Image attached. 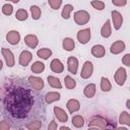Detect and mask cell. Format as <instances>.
I'll list each match as a JSON object with an SVG mask.
<instances>
[{
  "label": "cell",
  "mask_w": 130,
  "mask_h": 130,
  "mask_svg": "<svg viewBox=\"0 0 130 130\" xmlns=\"http://www.w3.org/2000/svg\"><path fill=\"white\" fill-rule=\"evenodd\" d=\"M119 123L121 125H126L127 127L130 126V115L127 111H122L119 116Z\"/></svg>",
  "instance_id": "obj_26"
},
{
  "label": "cell",
  "mask_w": 130,
  "mask_h": 130,
  "mask_svg": "<svg viewBox=\"0 0 130 130\" xmlns=\"http://www.w3.org/2000/svg\"><path fill=\"white\" fill-rule=\"evenodd\" d=\"M95 91H96V88L94 83H89L83 88V94L87 99H92L95 94Z\"/></svg>",
  "instance_id": "obj_21"
},
{
  "label": "cell",
  "mask_w": 130,
  "mask_h": 130,
  "mask_svg": "<svg viewBox=\"0 0 130 130\" xmlns=\"http://www.w3.org/2000/svg\"><path fill=\"white\" fill-rule=\"evenodd\" d=\"M67 69L71 74H76L77 70H78V60L77 58L70 56L67 59Z\"/></svg>",
  "instance_id": "obj_14"
},
{
  "label": "cell",
  "mask_w": 130,
  "mask_h": 130,
  "mask_svg": "<svg viewBox=\"0 0 130 130\" xmlns=\"http://www.w3.org/2000/svg\"><path fill=\"white\" fill-rule=\"evenodd\" d=\"M90 28L89 27H86V28H83V29H80L77 31V35H76V38H77V41L81 44V45H85L89 42L90 40Z\"/></svg>",
  "instance_id": "obj_5"
},
{
  "label": "cell",
  "mask_w": 130,
  "mask_h": 130,
  "mask_svg": "<svg viewBox=\"0 0 130 130\" xmlns=\"http://www.w3.org/2000/svg\"><path fill=\"white\" fill-rule=\"evenodd\" d=\"M60 99H61V94L58 91H49L45 95V102L47 104H49V105L54 103V102L59 101Z\"/></svg>",
  "instance_id": "obj_20"
},
{
  "label": "cell",
  "mask_w": 130,
  "mask_h": 130,
  "mask_svg": "<svg viewBox=\"0 0 130 130\" xmlns=\"http://www.w3.org/2000/svg\"><path fill=\"white\" fill-rule=\"evenodd\" d=\"M112 3L117 7H123L127 4V0H112Z\"/></svg>",
  "instance_id": "obj_38"
},
{
  "label": "cell",
  "mask_w": 130,
  "mask_h": 130,
  "mask_svg": "<svg viewBox=\"0 0 130 130\" xmlns=\"http://www.w3.org/2000/svg\"><path fill=\"white\" fill-rule=\"evenodd\" d=\"M91 55L95 58H103L106 55V49L103 45H94L91 48Z\"/></svg>",
  "instance_id": "obj_18"
},
{
  "label": "cell",
  "mask_w": 130,
  "mask_h": 130,
  "mask_svg": "<svg viewBox=\"0 0 130 130\" xmlns=\"http://www.w3.org/2000/svg\"><path fill=\"white\" fill-rule=\"evenodd\" d=\"M10 127L11 125L7 120H3L0 122V130H9Z\"/></svg>",
  "instance_id": "obj_37"
},
{
  "label": "cell",
  "mask_w": 130,
  "mask_h": 130,
  "mask_svg": "<svg viewBox=\"0 0 130 130\" xmlns=\"http://www.w3.org/2000/svg\"><path fill=\"white\" fill-rule=\"evenodd\" d=\"M30 14H31L32 19L38 20V19L41 18L42 10H41V8H40L38 5H31V6H30Z\"/></svg>",
  "instance_id": "obj_30"
},
{
  "label": "cell",
  "mask_w": 130,
  "mask_h": 130,
  "mask_svg": "<svg viewBox=\"0 0 130 130\" xmlns=\"http://www.w3.org/2000/svg\"><path fill=\"white\" fill-rule=\"evenodd\" d=\"M27 17H28V12H27L25 9L20 8V9H18V10L16 11V13H15V18H16L17 20H19V21H24V20L27 19Z\"/></svg>",
  "instance_id": "obj_31"
},
{
  "label": "cell",
  "mask_w": 130,
  "mask_h": 130,
  "mask_svg": "<svg viewBox=\"0 0 130 130\" xmlns=\"http://www.w3.org/2000/svg\"><path fill=\"white\" fill-rule=\"evenodd\" d=\"M2 67H3V62H2L1 60H0V70L2 69Z\"/></svg>",
  "instance_id": "obj_44"
},
{
  "label": "cell",
  "mask_w": 130,
  "mask_h": 130,
  "mask_svg": "<svg viewBox=\"0 0 130 130\" xmlns=\"http://www.w3.org/2000/svg\"><path fill=\"white\" fill-rule=\"evenodd\" d=\"M108 127V121L102 116H93L88 121V128L106 129Z\"/></svg>",
  "instance_id": "obj_2"
},
{
  "label": "cell",
  "mask_w": 130,
  "mask_h": 130,
  "mask_svg": "<svg viewBox=\"0 0 130 130\" xmlns=\"http://www.w3.org/2000/svg\"><path fill=\"white\" fill-rule=\"evenodd\" d=\"M114 79H115V82L118 84V85H123L127 79V72H126V69L123 68V67H119L115 74H114Z\"/></svg>",
  "instance_id": "obj_7"
},
{
  "label": "cell",
  "mask_w": 130,
  "mask_h": 130,
  "mask_svg": "<svg viewBox=\"0 0 130 130\" xmlns=\"http://www.w3.org/2000/svg\"><path fill=\"white\" fill-rule=\"evenodd\" d=\"M30 69H31L32 73L40 74V73H42L45 70V64L43 62H41V61H36L35 63H32Z\"/></svg>",
  "instance_id": "obj_27"
},
{
  "label": "cell",
  "mask_w": 130,
  "mask_h": 130,
  "mask_svg": "<svg viewBox=\"0 0 130 130\" xmlns=\"http://www.w3.org/2000/svg\"><path fill=\"white\" fill-rule=\"evenodd\" d=\"M73 19L77 25H84L89 21L90 15L86 10H77L73 15Z\"/></svg>",
  "instance_id": "obj_3"
},
{
  "label": "cell",
  "mask_w": 130,
  "mask_h": 130,
  "mask_svg": "<svg viewBox=\"0 0 130 130\" xmlns=\"http://www.w3.org/2000/svg\"><path fill=\"white\" fill-rule=\"evenodd\" d=\"M50 68L54 73H62L64 71V65L59 59H53L50 63Z\"/></svg>",
  "instance_id": "obj_16"
},
{
  "label": "cell",
  "mask_w": 130,
  "mask_h": 130,
  "mask_svg": "<svg viewBox=\"0 0 130 130\" xmlns=\"http://www.w3.org/2000/svg\"><path fill=\"white\" fill-rule=\"evenodd\" d=\"M111 35H112V26H111V21L108 19L101 28V36L105 39H108L111 37Z\"/></svg>",
  "instance_id": "obj_19"
},
{
  "label": "cell",
  "mask_w": 130,
  "mask_h": 130,
  "mask_svg": "<svg viewBox=\"0 0 130 130\" xmlns=\"http://www.w3.org/2000/svg\"><path fill=\"white\" fill-rule=\"evenodd\" d=\"M58 128V125H57V123L53 120V121H51V123L49 124V126H48V129L49 130H56Z\"/></svg>",
  "instance_id": "obj_40"
},
{
  "label": "cell",
  "mask_w": 130,
  "mask_h": 130,
  "mask_svg": "<svg viewBox=\"0 0 130 130\" xmlns=\"http://www.w3.org/2000/svg\"><path fill=\"white\" fill-rule=\"evenodd\" d=\"M60 129H61V130H64V129L69 130V129H70V127H67V126H61V127H60Z\"/></svg>",
  "instance_id": "obj_42"
},
{
  "label": "cell",
  "mask_w": 130,
  "mask_h": 130,
  "mask_svg": "<svg viewBox=\"0 0 130 130\" xmlns=\"http://www.w3.org/2000/svg\"><path fill=\"white\" fill-rule=\"evenodd\" d=\"M34 99L29 89L14 87L10 89L5 98V107L8 113L16 119H23L31 110Z\"/></svg>",
  "instance_id": "obj_1"
},
{
  "label": "cell",
  "mask_w": 130,
  "mask_h": 130,
  "mask_svg": "<svg viewBox=\"0 0 130 130\" xmlns=\"http://www.w3.org/2000/svg\"><path fill=\"white\" fill-rule=\"evenodd\" d=\"M90 5L92 6V8L99 10V11H102L105 9V3L101 0H92L90 2Z\"/></svg>",
  "instance_id": "obj_34"
},
{
  "label": "cell",
  "mask_w": 130,
  "mask_h": 130,
  "mask_svg": "<svg viewBox=\"0 0 130 130\" xmlns=\"http://www.w3.org/2000/svg\"><path fill=\"white\" fill-rule=\"evenodd\" d=\"M25 127H26L28 130H38V129H40V128L42 127V121H40V120L31 121V122L27 123Z\"/></svg>",
  "instance_id": "obj_33"
},
{
  "label": "cell",
  "mask_w": 130,
  "mask_h": 130,
  "mask_svg": "<svg viewBox=\"0 0 130 130\" xmlns=\"http://www.w3.org/2000/svg\"><path fill=\"white\" fill-rule=\"evenodd\" d=\"M53 111H54L55 117L57 118V120H58L59 122L66 123V122L68 121V114L65 112V110H63V109L60 108V107L55 106L54 109H53Z\"/></svg>",
  "instance_id": "obj_13"
},
{
  "label": "cell",
  "mask_w": 130,
  "mask_h": 130,
  "mask_svg": "<svg viewBox=\"0 0 130 130\" xmlns=\"http://www.w3.org/2000/svg\"><path fill=\"white\" fill-rule=\"evenodd\" d=\"M1 54L6 62V65L8 67H13L14 64H15V58H14V55L12 53V51L8 48H2L1 49Z\"/></svg>",
  "instance_id": "obj_6"
},
{
  "label": "cell",
  "mask_w": 130,
  "mask_h": 130,
  "mask_svg": "<svg viewBox=\"0 0 130 130\" xmlns=\"http://www.w3.org/2000/svg\"><path fill=\"white\" fill-rule=\"evenodd\" d=\"M111 16H112V21H113L114 28L116 30H119L122 27V24H123V16H122V14L117 10H112L111 11Z\"/></svg>",
  "instance_id": "obj_8"
},
{
  "label": "cell",
  "mask_w": 130,
  "mask_h": 130,
  "mask_svg": "<svg viewBox=\"0 0 130 130\" xmlns=\"http://www.w3.org/2000/svg\"><path fill=\"white\" fill-rule=\"evenodd\" d=\"M24 43L28 48L35 49V48H37V46L39 44V39H38V37L36 35L29 34V35H26L24 37Z\"/></svg>",
  "instance_id": "obj_15"
},
{
  "label": "cell",
  "mask_w": 130,
  "mask_h": 130,
  "mask_svg": "<svg viewBox=\"0 0 130 130\" xmlns=\"http://www.w3.org/2000/svg\"><path fill=\"white\" fill-rule=\"evenodd\" d=\"M125 49H126L125 43H124L123 41H121V40H118V41L114 42V43L111 45V47H110V52H111L112 54H114V55H118V54L122 53Z\"/></svg>",
  "instance_id": "obj_11"
},
{
  "label": "cell",
  "mask_w": 130,
  "mask_h": 130,
  "mask_svg": "<svg viewBox=\"0 0 130 130\" xmlns=\"http://www.w3.org/2000/svg\"><path fill=\"white\" fill-rule=\"evenodd\" d=\"M71 123L74 127L76 128H81L83 127L84 125V118L81 116V115H74L72 117V120H71Z\"/></svg>",
  "instance_id": "obj_28"
},
{
  "label": "cell",
  "mask_w": 130,
  "mask_h": 130,
  "mask_svg": "<svg viewBox=\"0 0 130 130\" xmlns=\"http://www.w3.org/2000/svg\"><path fill=\"white\" fill-rule=\"evenodd\" d=\"M2 13H3L4 15H7V16L11 15V14L13 13V6H12L11 4H9V3L4 4V5L2 6Z\"/></svg>",
  "instance_id": "obj_35"
},
{
  "label": "cell",
  "mask_w": 130,
  "mask_h": 130,
  "mask_svg": "<svg viewBox=\"0 0 130 130\" xmlns=\"http://www.w3.org/2000/svg\"><path fill=\"white\" fill-rule=\"evenodd\" d=\"M93 73V65L92 62L90 61H85L82 65L81 68V72H80V77L82 79H88L89 77H91Z\"/></svg>",
  "instance_id": "obj_4"
},
{
  "label": "cell",
  "mask_w": 130,
  "mask_h": 130,
  "mask_svg": "<svg viewBox=\"0 0 130 130\" xmlns=\"http://www.w3.org/2000/svg\"><path fill=\"white\" fill-rule=\"evenodd\" d=\"M64 84H65V87L68 88V89H73L75 88L76 86V81L75 79H73L70 75H67L64 77Z\"/></svg>",
  "instance_id": "obj_32"
},
{
  "label": "cell",
  "mask_w": 130,
  "mask_h": 130,
  "mask_svg": "<svg viewBox=\"0 0 130 130\" xmlns=\"http://www.w3.org/2000/svg\"><path fill=\"white\" fill-rule=\"evenodd\" d=\"M50 7L54 10H58L62 5V0H48Z\"/></svg>",
  "instance_id": "obj_36"
},
{
  "label": "cell",
  "mask_w": 130,
  "mask_h": 130,
  "mask_svg": "<svg viewBox=\"0 0 130 130\" xmlns=\"http://www.w3.org/2000/svg\"><path fill=\"white\" fill-rule=\"evenodd\" d=\"M6 1H8V2H12V3H18V2H19V0H6Z\"/></svg>",
  "instance_id": "obj_43"
},
{
  "label": "cell",
  "mask_w": 130,
  "mask_h": 130,
  "mask_svg": "<svg viewBox=\"0 0 130 130\" xmlns=\"http://www.w3.org/2000/svg\"><path fill=\"white\" fill-rule=\"evenodd\" d=\"M31 60H32V54H31V52H29L28 50H23V51L20 53L19 58H18L19 64H20L21 66H23V67H26V66L30 63Z\"/></svg>",
  "instance_id": "obj_9"
},
{
  "label": "cell",
  "mask_w": 130,
  "mask_h": 130,
  "mask_svg": "<svg viewBox=\"0 0 130 130\" xmlns=\"http://www.w3.org/2000/svg\"><path fill=\"white\" fill-rule=\"evenodd\" d=\"M37 55H38V57H40L41 59L48 60V59L52 56V50L49 49V48H42V49H39V50L37 51Z\"/></svg>",
  "instance_id": "obj_23"
},
{
  "label": "cell",
  "mask_w": 130,
  "mask_h": 130,
  "mask_svg": "<svg viewBox=\"0 0 130 130\" xmlns=\"http://www.w3.org/2000/svg\"><path fill=\"white\" fill-rule=\"evenodd\" d=\"M101 89L104 92H108L112 89V83H111V81L109 80L108 77L103 76L101 78Z\"/></svg>",
  "instance_id": "obj_25"
},
{
  "label": "cell",
  "mask_w": 130,
  "mask_h": 130,
  "mask_svg": "<svg viewBox=\"0 0 130 130\" xmlns=\"http://www.w3.org/2000/svg\"><path fill=\"white\" fill-rule=\"evenodd\" d=\"M62 47L65 51H68V52H71L74 50L75 48V42L73 39L71 38H65L63 41H62Z\"/></svg>",
  "instance_id": "obj_22"
},
{
  "label": "cell",
  "mask_w": 130,
  "mask_h": 130,
  "mask_svg": "<svg viewBox=\"0 0 130 130\" xmlns=\"http://www.w3.org/2000/svg\"><path fill=\"white\" fill-rule=\"evenodd\" d=\"M122 63H123L125 66H127V67L130 66V54L124 55V57L122 58Z\"/></svg>",
  "instance_id": "obj_39"
},
{
  "label": "cell",
  "mask_w": 130,
  "mask_h": 130,
  "mask_svg": "<svg viewBox=\"0 0 130 130\" xmlns=\"http://www.w3.org/2000/svg\"><path fill=\"white\" fill-rule=\"evenodd\" d=\"M73 5L71 4H66L64 5L63 9H62V12H61V15H62V18L64 19H69L70 18V14L71 12L73 11Z\"/></svg>",
  "instance_id": "obj_29"
},
{
  "label": "cell",
  "mask_w": 130,
  "mask_h": 130,
  "mask_svg": "<svg viewBox=\"0 0 130 130\" xmlns=\"http://www.w3.org/2000/svg\"><path fill=\"white\" fill-rule=\"evenodd\" d=\"M126 107H127V109H130V100L126 101Z\"/></svg>",
  "instance_id": "obj_41"
},
{
  "label": "cell",
  "mask_w": 130,
  "mask_h": 130,
  "mask_svg": "<svg viewBox=\"0 0 130 130\" xmlns=\"http://www.w3.org/2000/svg\"><path fill=\"white\" fill-rule=\"evenodd\" d=\"M66 107H67L69 113H70V114H73V113L79 111V109H80V103H79V101L76 100V99H70V100L67 102Z\"/></svg>",
  "instance_id": "obj_17"
},
{
  "label": "cell",
  "mask_w": 130,
  "mask_h": 130,
  "mask_svg": "<svg viewBox=\"0 0 130 130\" xmlns=\"http://www.w3.org/2000/svg\"><path fill=\"white\" fill-rule=\"evenodd\" d=\"M6 41L11 45H17L20 42V34L14 29L9 30L6 34Z\"/></svg>",
  "instance_id": "obj_12"
},
{
  "label": "cell",
  "mask_w": 130,
  "mask_h": 130,
  "mask_svg": "<svg viewBox=\"0 0 130 130\" xmlns=\"http://www.w3.org/2000/svg\"><path fill=\"white\" fill-rule=\"evenodd\" d=\"M47 80H48V83L51 87L53 88H61L62 87V84H61V81L58 77L56 76H53V75H49L47 77Z\"/></svg>",
  "instance_id": "obj_24"
},
{
  "label": "cell",
  "mask_w": 130,
  "mask_h": 130,
  "mask_svg": "<svg viewBox=\"0 0 130 130\" xmlns=\"http://www.w3.org/2000/svg\"><path fill=\"white\" fill-rule=\"evenodd\" d=\"M28 82L35 90H42L44 88V85H45L44 80L39 76H32V75L29 76L28 77Z\"/></svg>",
  "instance_id": "obj_10"
}]
</instances>
